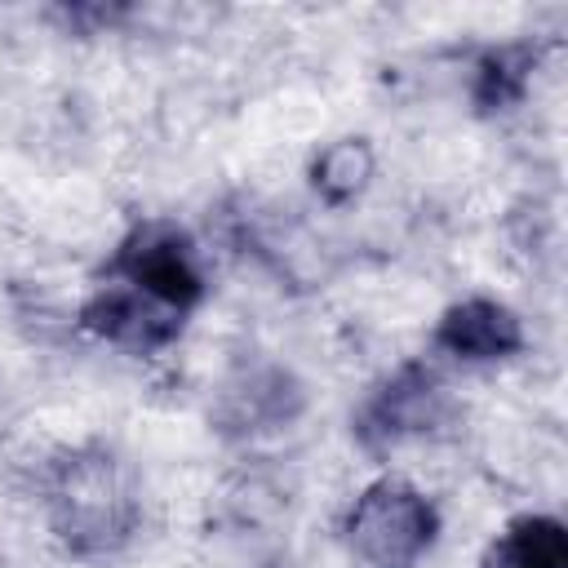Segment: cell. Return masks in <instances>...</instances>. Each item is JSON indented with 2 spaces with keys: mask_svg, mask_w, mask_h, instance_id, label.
Wrapping results in <instances>:
<instances>
[{
  "mask_svg": "<svg viewBox=\"0 0 568 568\" xmlns=\"http://www.w3.org/2000/svg\"><path fill=\"white\" fill-rule=\"evenodd\" d=\"M44 510L71 550L106 555L129 541L138 524V493L106 448H75L49 466Z\"/></svg>",
  "mask_w": 568,
  "mask_h": 568,
  "instance_id": "1",
  "label": "cell"
},
{
  "mask_svg": "<svg viewBox=\"0 0 568 568\" xmlns=\"http://www.w3.org/2000/svg\"><path fill=\"white\" fill-rule=\"evenodd\" d=\"M106 284L133 293L138 302H146L160 315H173L182 324L209 293L195 240L169 217H146L115 244V253L106 262Z\"/></svg>",
  "mask_w": 568,
  "mask_h": 568,
  "instance_id": "2",
  "label": "cell"
},
{
  "mask_svg": "<svg viewBox=\"0 0 568 568\" xmlns=\"http://www.w3.org/2000/svg\"><path fill=\"white\" fill-rule=\"evenodd\" d=\"M435 537H439L435 501L404 479L368 484L346 515V546L359 568H417L422 555L435 546Z\"/></svg>",
  "mask_w": 568,
  "mask_h": 568,
  "instance_id": "3",
  "label": "cell"
},
{
  "mask_svg": "<svg viewBox=\"0 0 568 568\" xmlns=\"http://www.w3.org/2000/svg\"><path fill=\"white\" fill-rule=\"evenodd\" d=\"M448 422V390L422 359L399 364L355 413V439L368 453H386L413 435H430Z\"/></svg>",
  "mask_w": 568,
  "mask_h": 568,
  "instance_id": "4",
  "label": "cell"
},
{
  "mask_svg": "<svg viewBox=\"0 0 568 568\" xmlns=\"http://www.w3.org/2000/svg\"><path fill=\"white\" fill-rule=\"evenodd\" d=\"M435 346L462 364H493L524 351V324L510 306L493 297H466L439 315Z\"/></svg>",
  "mask_w": 568,
  "mask_h": 568,
  "instance_id": "5",
  "label": "cell"
},
{
  "mask_svg": "<svg viewBox=\"0 0 568 568\" xmlns=\"http://www.w3.org/2000/svg\"><path fill=\"white\" fill-rule=\"evenodd\" d=\"M80 324H84L89 333H98L102 342L124 346V351H133V355L164 351V346L178 342V333L186 328L182 320L160 315L155 306L138 302L133 293H124V288H115V284H102V288L80 306Z\"/></svg>",
  "mask_w": 568,
  "mask_h": 568,
  "instance_id": "6",
  "label": "cell"
},
{
  "mask_svg": "<svg viewBox=\"0 0 568 568\" xmlns=\"http://www.w3.org/2000/svg\"><path fill=\"white\" fill-rule=\"evenodd\" d=\"M484 568H568V528L555 515H519L493 537Z\"/></svg>",
  "mask_w": 568,
  "mask_h": 568,
  "instance_id": "7",
  "label": "cell"
},
{
  "mask_svg": "<svg viewBox=\"0 0 568 568\" xmlns=\"http://www.w3.org/2000/svg\"><path fill=\"white\" fill-rule=\"evenodd\" d=\"M528 84V49H488L475 67V102L479 111H501L524 98Z\"/></svg>",
  "mask_w": 568,
  "mask_h": 568,
  "instance_id": "8",
  "label": "cell"
},
{
  "mask_svg": "<svg viewBox=\"0 0 568 568\" xmlns=\"http://www.w3.org/2000/svg\"><path fill=\"white\" fill-rule=\"evenodd\" d=\"M368 169H373V155L359 138H346L337 146H328L320 160H315V191L333 204L351 200L364 182H368Z\"/></svg>",
  "mask_w": 568,
  "mask_h": 568,
  "instance_id": "9",
  "label": "cell"
}]
</instances>
